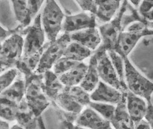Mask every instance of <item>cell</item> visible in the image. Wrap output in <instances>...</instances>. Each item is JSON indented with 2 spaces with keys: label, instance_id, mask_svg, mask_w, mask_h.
Instances as JSON below:
<instances>
[{
  "label": "cell",
  "instance_id": "obj_39",
  "mask_svg": "<svg viewBox=\"0 0 153 129\" xmlns=\"http://www.w3.org/2000/svg\"><path fill=\"white\" fill-rule=\"evenodd\" d=\"M38 126L40 127L41 129H46L45 128V125H44V124H43V121H42V120L41 119V116L38 117Z\"/></svg>",
  "mask_w": 153,
  "mask_h": 129
},
{
  "label": "cell",
  "instance_id": "obj_29",
  "mask_svg": "<svg viewBox=\"0 0 153 129\" xmlns=\"http://www.w3.org/2000/svg\"><path fill=\"white\" fill-rule=\"evenodd\" d=\"M79 63L65 57H62L54 64L52 70L57 76H60L62 74L74 68Z\"/></svg>",
  "mask_w": 153,
  "mask_h": 129
},
{
  "label": "cell",
  "instance_id": "obj_41",
  "mask_svg": "<svg viewBox=\"0 0 153 129\" xmlns=\"http://www.w3.org/2000/svg\"><path fill=\"white\" fill-rule=\"evenodd\" d=\"M148 27L149 28L153 30V22H148Z\"/></svg>",
  "mask_w": 153,
  "mask_h": 129
},
{
  "label": "cell",
  "instance_id": "obj_3",
  "mask_svg": "<svg viewBox=\"0 0 153 129\" xmlns=\"http://www.w3.org/2000/svg\"><path fill=\"white\" fill-rule=\"evenodd\" d=\"M41 14V24L49 42L57 39L62 27L65 15L58 3L53 0L45 2Z\"/></svg>",
  "mask_w": 153,
  "mask_h": 129
},
{
  "label": "cell",
  "instance_id": "obj_26",
  "mask_svg": "<svg viewBox=\"0 0 153 129\" xmlns=\"http://www.w3.org/2000/svg\"><path fill=\"white\" fill-rule=\"evenodd\" d=\"M0 102H1L0 115L1 119L7 121H16L19 105L15 104L2 98H1Z\"/></svg>",
  "mask_w": 153,
  "mask_h": 129
},
{
  "label": "cell",
  "instance_id": "obj_31",
  "mask_svg": "<svg viewBox=\"0 0 153 129\" xmlns=\"http://www.w3.org/2000/svg\"><path fill=\"white\" fill-rule=\"evenodd\" d=\"M44 1H38V0L27 1L30 16L32 20H34L36 17L38 15V13L41 7V6L43 4Z\"/></svg>",
  "mask_w": 153,
  "mask_h": 129
},
{
  "label": "cell",
  "instance_id": "obj_13",
  "mask_svg": "<svg viewBox=\"0 0 153 129\" xmlns=\"http://www.w3.org/2000/svg\"><path fill=\"white\" fill-rule=\"evenodd\" d=\"M71 41L77 42L95 52L102 44V37L99 30L91 28L70 34Z\"/></svg>",
  "mask_w": 153,
  "mask_h": 129
},
{
  "label": "cell",
  "instance_id": "obj_12",
  "mask_svg": "<svg viewBox=\"0 0 153 129\" xmlns=\"http://www.w3.org/2000/svg\"><path fill=\"white\" fill-rule=\"evenodd\" d=\"M146 36H153V30L148 28L144 31L138 32L123 31L119 36L116 52L123 57H128L138 41Z\"/></svg>",
  "mask_w": 153,
  "mask_h": 129
},
{
  "label": "cell",
  "instance_id": "obj_23",
  "mask_svg": "<svg viewBox=\"0 0 153 129\" xmlns=\"http://www.w3.org/2000/svg\"><path fill=\"white\" fill-rule=\"evenodd\" d=\"M93 53V51L79 43L71 41L65 49L63 57L78 62H82L85 59L91 57Z\"/></svg>",
  "mask_w": 153,
  "mask_h": 129
},
{
  "label": "cell",
  "instance_id": "obj_25",
  "mask_svg": "<svg viewBox=\"0 0 153 129\" xmlns=\"http://www.w3.org/2000/svg\"><path fill=\"white\" fill-rule=\"evenodd\" d=\"M101 115L105 119L111 121L115 115L116 106L109 103L91 101L87 106Z\"/></svg>",
  "mask_w": 153,
  "mask_h": 129
},
{
  "label": "cell",
  "instance_id": "obj_4",
  "mask_svg": "<svg viewBox=\"0 0 153 129\" xmlns=\"http://www.w3.org/2000/svg\"><path fill=\"white\" fill-rule=\"evenodd\" d=\"M71 42L70 34L63 33L56 41L46 42L35 73L42 74L52 70L54 64L63 57L64 52Z\"/></svg>",
  "mask_w": 153,
  "mask_h": 129
},
{
  "label": "cell",
  "instance_id": "obj_19",
  "mask_svg": "<svg viewBox=\"0 0 153 129\" xmlns=\"http://www.w3.org/2000/svg\"><path fill=\"white\" fill-rule=\"evenodd\" d=\"M38 117H36L33 112L28 105L25 98L20 102L17 113L16 121L19 125L24 129H36Z\"/></svg>",
  "mask_w": 153,
  "mask_h": 129
},
{
  "label": "cell",
  "instance_id": "obj_9",
  "mask_svg": "<svg viewBox=\"0 0 153 129\" xmlns=\"http://www.w3.org/2000/svg\"><path fill=\"white\" fill-rule=\"evenodd\" d=\"M97 25L95 15L82 12L74 15L65 16L62 31L64 33L71 34L85 29L96 28Z\"/></svg>",
  "mask_w": 153,
  "mask_h": 129
},
{
  "label": "cell",
  "instance_id": "obj_10",
  "mask_svg": "<svg viewBox=\"0 0 153 129\" xmlns=\"http://www.w3.org/2000/svg\"><path fill=\"white\" fill-rule=\"evenodd\" d=\"M127 92H123L100 81L90 95L91 101L117 106L126 98Z\"/></svg>",
  "mask_w": 153,
  "mask_h": 129
},
{
  "label": "cell",
  "instance_id": "obj_20",
  "mask_svg": "<svg viewBox=\"0 0 153 129\" xmlns=\"http://www.w3.org/2000/svg\"><path fill=\"white\" fill-rule=\"evenodd\" d=\"M88 65L80 62L72 70L59 76V80L65 87L80 85L86 74Z\"/></svg>",
  "mask_w": 153,
  "mask_h": 129
},
{
  "label": "cell",
  "instance_id": "obj_24",
  "mask_svg": "<svg viewBox=\"0 0 153 129\" xmlns=\"http://www.w3.org/2000/svg\"><path fill=\"white\" fill-rule=\"evenodd\" d=\"M13 7L14 13L20 26L23 28H26L30 26L33 21L30 16L28 8L27 1H10Z\"/></svg>",
  "mask_w": 153,
  "mask_h": 129
},
{
  "label": "cell",
  "instance_id": "obj_33",
  "mask_svg": "<svg viewBox=\"0 0 153 129\" xmlns=\"http://www.w3.org/2000/svg\"><path fill=\"white\" fill-rule=\"evenodd\" d=\"M153 9V1H141V4L138 9L139 13L143 16L150 12Z\"/></svg>",
  "mask_w": 153,
  "mask_h": 129
},
{
  "label": "cell",
  "instance_id": "obj_34",
  "mask_svg": "<svg viewBox=\"0 0 153 129\" xmlns=\"http://www.w3.org/2000/svg\"><path fill=\"white\" fill-rule=\"evenodd\" d=\"M145 119L149 124L151 129H153V104L151 103H148V108Z\"/></svg>",
  "mask_w": 153,
  "mask_h": 129
},
{
  "label": "cell",
  "instance_id": "obj_2",
  "mask_svg": "<svg viewBox=\"0 0 153 129\" xmlns=\"http://www.w3.org/2000/svg\"><path fill=\"white\" fill-rule=\"evenodd\" d=\"M42 74H33L25 80V98L30 109L37 117H40L50 104L43 90Z\"/></svg>",
  "mask_w": 153,
  "mask_h": 129
},
{
  "label": "cell",
  "instance_id": "obj_6",
  "mask_svg": "<svg viewBox=\"0 0 153 129\" xmlns=\"http://www.w3.org/2000/svg\"><path fill=\"white\" fill-rule=\"evenodd\" d=\"M24 39L23 58H28L44 51L46 47V34L41 24V14H38L31 25L23 32Z\"/></svg>",
  "mask_w": 153,
  "mask_h": 129
},
{
  "label": "cell",
  "instance_id": "obj_22",
  "mask_svg": "<svg viewBox=\"0 0 153 129\" xmlns=\"http://www.w3.org/2000/svg\"><path fill=\"white\" fill-rule=\"evenodd\" d=\"M55 102L62 110L75 116H78L83 110L84 106L71 96L65 87L58 95Z\"/></svg>",
  "mask_w": 153,
  "mask_h": 129
},
{
  "label": "cell",
  "instance_id": "obj_15",
  "mask_svg": "<svg viewBox=\"0 0 153 129\" xmlns=\"http://www.w3.org/2000/svg\"><path fill=\"white\" fill-rule=\"evenodd\" d=\"M121 1H101L97 0V10L96 17L106 24L111 22L116 16L122 5Z\"/></svg>",
  "mask_w": 153,
  "mask_h": 129
},
{
  "label": "cell",
  "instance_id": "obj_8",
  "mask_svg": "<svg viewBox=\"0 0 153 129\" xmlns=\"http://www.w3.org/2000/svg\"><path fill=\"white\" fill-rule=\"evenodd\" d=\"M127 1H123L122 5L115 17L110 22L99 27L102 37V45L107 50L116 51L118 47L119 36L123 31L121 27V19L126 9Z\"/></svg>",
  "mask_w": 153,
  "mask_h": 129
},
{
  "label": "cell",
  "instance_id": "obj_27",
  "mask_svg": "<svg viewBox=\"0 0 153 129\" xmlns=\"http://www.w3.org/2000/svg\"><path fill=\"white\" fill-rule=\"evenodd\" d=\"M113 65L116 70L121 81L126 85L125 81V67L123 57L115 50L107 51Z\"/></svg>",
  "mask_w": 153,
  "mask_h": 129
},
{
  "label": "cell",
  "instance_id": "obj_36",
  "mask_svg": "<svg viewBox=\"0 0 153 129\" xmlns=\"http://www.w3.org/2000/svg\"><path fill=\"white\" fill-rule=\"evenodd\" d=\"M64 124L65 126H66L67 129H89V128L78 125L72 122H69V121H65Z\"/></svg>",
  "mask_w": 153,
  "mask_h": 129
},
{
  "label": "cell",
  "instance_id": "obj_14",
  "mask_svg": "<svg viewBox=\"0 0 153 129\" xmlns=\"http://www.w3.org/2000/svg\"><path fill=\"white\" fill-rule=\"evenodd\" d=\"M126 107L130 117L135 122L145 119L148 108V102L142 97L127 91Z\"/></svg>",
  "mask_w": 153,
  "mask_h": 129
},
{
  "label": "cell",
  "instance_id": "obj_1",
  "mask_svg": "<svg viewBox=\"0 0 153 129\" xmlns=\"http://www.w3.org/2000/svg\"><path fill=\"white\" fill-rule=\"evenodd\" d=\"M125 67V81L128 90L151 103L153 82L141 74L128 57H123Z\"/></svg>",
  "mask_w": 153,
  "mask_h": 129
},
{
  "label": "cell",
  "instance_id": "obj_21",
  "mask_svg": "<svg viewBox=\"0 0 153 129\" xmlns=\"http://www.w3.org/2000/svg\"><path fill=\"white\" fill-rule=\"evenodd\" d=\"M25 81L18 78L7 89L1 92V98L19 105L25 96Z\"/></svg>",
  "mask_w": 153,
  "mask_h": 129
},
{
  "label": "cell",
  "instance_id": "obj_7",
  "mask_svg": "<svg viewBox=\"0 0 153 129\" xmlns=\"http://www.w3.org/2000/svg\"><path fill=\"white\" fill-rule=\"evenodd\" d=\"M94 53L98 60L97 68L100 81L110 85L123 92H127V85L120 80L111 61L109 57L107 50L101 44Z\"/></svg>",
  "mask_w": 153,
  "mask_h": 129
},
{
  "label": "cell",
  "instance_id": "obj_5",
  "mask_svg": "<svg viewBox=\"0 0 153 129\" xmlns=\"http://www.w3.org/2000/svg\"><path fill=\"white\" fill-rule=\"evenodd\" d=\"M24 39L20 34H15L1 43L0 60L1 72L16 67L24 55Z\"/></svg>",
  "mask_w": 153,
  "mask_h": 129
},
{
  "label": "cell",
  "instance_id": "obj_35",
  "mask_svg": "<svg viewBox=\"0 0 153 129\" xmlns=\"http://www.w3.org/2000/svg\"><path fill=\"white\" fill-rule=\"evenodd\" d=\"M135 129H151L147 121L144 119L135 122Z\"/></svg>",
  "mask_w": 153,
  "mask_h": 129
},
{
  "label": "cell",
  "instance_id": "obj_30",
  "mask_svg": "<svg viewBox=\"0 0 153 129\" xmlns=\"http://www.w3.org/2000/svg\"><path fill=\"white\" fill-rule=\"evenodd\" d=\"M19 75V70L17 68H10L3 74L0 76V85H1V92L10 87L17 79Z\"/></svg>",
  "mask_w": 153,
  "mask_h": 129
},
{
  "label": "cell",
  "instance_id": "obj_16",
  "mask_svg": "<svg viewBox=\"0 0 153 129\" xmlns=\"http://www.w3.org/2000/svg\"><path fill=\"white\" fill-rule=\"evenodd\" d=\"M43 90L48 97L56 102L58 95L63 90L65 86L59 80V76L52 70L43 74Z\"/></svg>",
  "mask_w": 153,
  "mask_h": 129
},
{
  "label": "cell",
  "instance_id": "obj_40",
  "mask_svg": "<svg viewBox=\"0 0 153 129\" xmlns=\"http://www.w3.org/2000/svg\"><path fill=\"white\" fill-rule=\"evenodd\" d=\"M9 129H24V128L19 124H16Z\"/></svg>",
  "mask_w": 153,
  "mask_h": 129
},
{
  "label": "cell",
  "instance_id": "obj_18",
  "mask_svg": "<svg viewBox=\"0 0 153 129\" xmlns=\"http://www.w3.org/2000/svg\"><path fill=\"white\" fill-rule=\"evenodd\" d=\"M111 124L114 129H135V122L127 110L126 98L116 106L115 115Z\"/></svg>",
  "mask_w": 153,
  "mask_h": 129
},
{
  "label": "cell",
  "instance_id": "obj_38",
  "mask_svg": "<svg viewBox=\"0 0 153 129\" xmlns=\"http://www.w3.org/2000/svg\"><path fill=\"white\" fill-rule=\"evenodd\" d=\"M130 2V3L132 4V6L135 7V9H138V7H140L141 1H134V0H132V1H128Z\"/></svg>",
  "mask_w": 153,
  "mask_h": 129
},
{
  "label": "cell",
  "instance_id": "obj_17",
  "mask_svg": "<svg viewBox=\"0 0 153 129\" xmlns=\"http://www.w3.org/2000/svg\"><path fill=\"white\" fill-rule=\"evenodd\" d=\"M98 60L94 53L90 58L88 68L84 78L80 84L81 87L88 93H92L100 81L97 68Z\"/></svg>",
  "mask_w": 153,
  "mask_h": 129
},
{
  "label": "cell",
  "instance_id": "obj_37",
  "mask_svg": "<svg viewBox=\"0 0 153 129\" xmlns=\"http://www.w3.org/2000/svg\"><path fill=\"white\" fill-rule=\"evenodd\" d=\"M148 22H153V9L150 12L143 16Z\"/></svg>",
  "mask_w": 153,
  "mask_h": 129
},
{
  "label": "cell",
  "instance_id": "obj_32",
  "mask_svg": "<svg viewBox=\"0 0 153 129\" xmlns=\"http://www.w3.org/2000/svg\"><path fill=\"white\" fill-rule=\"evenodd\" d=\"M83 12H89L95 16L97 10L96 1H76Z\"/></svg>",
  "mask_w": 153,
  "mask_h": 129
},
{
  "label": "cell",
  "instance_id": "obj_11",
  "mask_svg": "<svg viewBox=\"0 0 153 129\" xmlns=\"http://www.w3.org/2000/svg\"><path fill=\"white\" fill-rule=\"evenodd\" d=\"M75 124L89 129H114L109 121L87 106L77 116Z\"/></svg>",
  "mask_w": 153,
  "mask_h": 129
},
{
  "label": "cell",
  "instance_id": "obj_28",
  "mask_svg": "<svg viewBox=\"0 0 153 129\" xmlns=\"http://www.w3.org/2000/svg\"><path fill=\"white\" fill-rule=\"evenodd\" d=\"M68 93L82 106H88L91 102L90 93L84 90L80 85L65 87Z\"/></svg>",
  "mask_w": 153,
  "mask_h": 129
}]
</instances>
